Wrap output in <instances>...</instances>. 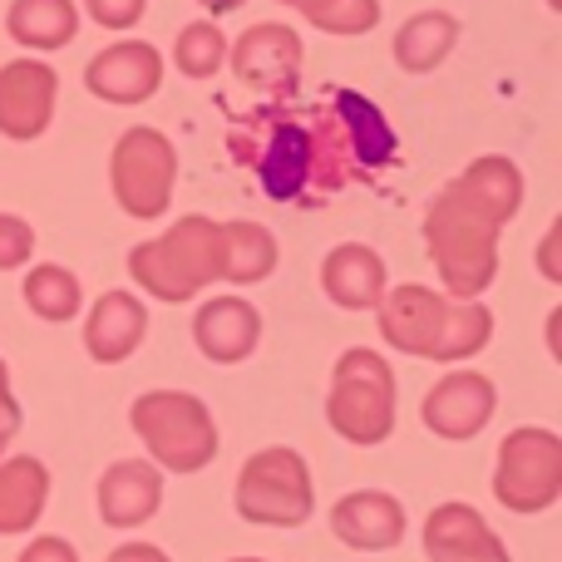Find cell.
Returning <instances> with one entry per match:
<instances>
[{"mask_svg":"<svg viewBox=\"0 0 562 562\" xmlns=\"http://www.w3.org/2000/svg\"><path fill=\"white\" fill-rule=\"evenodd\" d=\"M429 562H514L498 533L484 524V514L469 504H439L425 524Z\"/></svg>","mask_w":562,"mask_h":562,"instance_id":"5bb4252c","label":"cell"},{"mask_svg":"<svg viewBox=\"0 0 562 562\" xmlns=\"http://www.w3.org/2000/svg\"><path fill=\"white\" fill-rule=\"evenodd\" d=\"M164 508V474L144 459H119L99 479V518L109 528H138Z\"/></svg>","mask_w":562,"mask_h":562,"instance_id":"e0dca14e","label":"cell"},{"mask_svg":"<svg viewBox=\"0 0 562 562\" xmlns=\"http://www.w3.org/2000/svg\"><path fill=\"white\" fill-rule=\"evenodd\" d=\"M49 504V469L35 454L0 459V533H30Z\"/></svg>","mask_w":562,"mask_h":562,"instance_id":"44dd1931","label":"cell"},{"mask_svg":"<svg viewBox=\"0 0 562 562\" xmlns=\"http://www.w3.org/2000/svg\"><path fill=\"white\" fill-rule=\"evenodd\" d=\"M524 207V173L508 158H474L425 213V247L449 296L474 301L498 277V233Z\"/></svg>","mask_w":562,"mask_h":562,"instance_id":"6da1fadb","label":"cell"},{"mask_svg":"<svg viewBox=\"0 0 562 562\" xmlns=\"http://www.w3.org/2000/svg\"><path fill=\"white\" fill-rule=\"evenodd\" d=\"M173 65L183 69L188 79H213L217 69L227 65V35L213 25V20H193V25L178 30Z\"/></svg>","mask_w":562,"mask_h":562,"instance_id":"4316f807","label":"cell"},{"mask_svg":"<svg viewBox=\"0 0 562 562\" xmlns=\"http://www.w3.org/2000/svg\"><path fill=\"white\" fill-rule=\"evenodd\" d=\"M380 311V336L405 356H425L439 366L469 360L494 340V316L479 301H449L439 291L405 281V286H385L375 301Z\"/></svg>","mask_w":562,"mask_h":562,"instance_id":"3957f363","label":"cell"},{"mask_svg":"<svg viewBox=\"0 0 562 562\" xmlns=\"http://www.w3.org/2000/svg\"><path fill=\"white\" fill-rule=\"evenodd\" d=\"M25 306L35 311L40 321H49V326H59V321H75L79 306H85V286H79V277L69 272V267H35V272L25 277Z\"/></svg>","mask_w":562,"mask_h":562,"instance_id":"d4e9b609","label":"cell"},{"mask_svg":"<svg viewBox=\"0 0 562 562\" xmlns=\"http://www.w3.org/2000/svg\"><path fill=\"white\" fill-rule=\"evenodd\" d=\"M237 514L247 524H262V528H301L316 508V494H311V474H306V459L296 449L277 445L262 449L243 464L237 474V494H233Z\"/></svg>","mask_w":562,"mask_h":562,"instance_id":"52a82bcc","label":"cell"},{"mask_svg":"<svg viewBox=\"0 0 562 562\" xmlns=\"http://www.w3.org/2000/svg\"><path fill=\"white\" fill-rule=\"evenodd\" d=\"M30 252H35V233H30V223L15 217V213H0V272L25 267Z\"/></svg>","mask_w":562,"mask_h":562,"instance_id":"83f0119b","label":"cell"},{"mask_svg":"<svg viewBox=\"0 0 562 562\" xmlns=\"http://www.w3.org/2000/svg\"><path fill=\"white\" fill-rule=\"evenodd\" d=\"M128 419L148 445L154 464L168 474H198L217 459V425L203 400L188 390H148L134 400Z\"/></svg>","mask_w":562,"mask_h":562,"instance_id":"8992f818","label":"cell"},{"mask_svg":"<svg viewBox=\"0 0 562 562\" xmlns=\"http://www.w3.org/2000/svg\"><path fill=\"white\" fill-rule=\"evenodd\" d=\"M15 429H20V405H15V395H10V375H5V360H0V454H5Z\"/></svg>","mask_w":562,"mask_h":562,"instance_id":"f546056e","label":"cell"},{"mask_svg":"<svg viewBox=\"0 0 562 562\" xmlns=\"http://www.w3.org/2000/svg\"><path fill=\"white\" fill-rule=\"evenodd\" d=\"M233 562H262V558H233Z\"/></svg>","mask_w":562,"mask_h":562,"instance_id":"836d02e7","label":"cell"},{"mask_svg":"<svg viewBox=\"0 0 562 562\" xmlns=\"http://www.w3.org/2000/svg\"><path fill=\"white\" fill-rule=\"evenodd\" d=\"M59 99V75L45 59H10L0 69V134L10 144H30L49 128Z\"/></svg>","mask_w":562,"mask_h":562,"instance_id":"30bf717a","label":"cell"},{"mask_svg":"<svg viewBox=\"0 0 562 562\" xmlns=\"http://www.w3.org/2000/svg\"><path fill=\"white\" fill-rule=\"evenodd\" d=\"M301 35L291 25H277V20H267V25H252L237 35V45L227 49V59H233L237 79H243L247 89H262V94H291L301 79Z\"/></svg>","mask_w":562,"mask_h":562,"instance_id":"8fae6325","label":"cell"},{"mask_svg":"<svg viewBox=\"0 0 562 562\" xmlns=\"http://www.w3.org/2000/svg\"><path fill=\"white\" fill-rule=\"evenodd\" d=\"M326 419L346 445L375 449L395 429V375H390L385 356L366 346H350L330 370V395Z\"/></svg>","mask_w":562,"mask_h":562,"instance_id":"5b68a950","label":"cell"},{"mask_svg":"<svg viewBox=\"0 0 562 562\" xmlns=\"http://www.w3.org/2000/svg\"><path fill=\"white\" fill-rule=\"evenodd\" d=\"M193 340L207 360L237 366V360H247L257 350V340H262V316H257V306L243 296H213L207 306H198Z\"/></svg>","mask_w":562,"mask_h":562,"instance_id":"2e32d148","label":"cell"},{"mask_svg":"<svg viewBox=\"0 0 562 562\" xmlns=\"http://www.w3.org/2000/svg\"><path fill=\"white\" fill-rule=\"evenodd\" d=\"M459 40V20L449 10H419L395 30V65L409 75H429L435 65H445V55Z\"/></svg>","mask_w":562,"mask_h":562,"instance_id":"7402d4cb","label":"cell"},{"mask_svg":"<svg viewBox=\"0 0 562 562\" xmlns=\"http://www.w3.org/2000/svg\"><path fill=\"white\" fill-rule=\"evenodd\" d=\"M109 183H114V198L128 217H138V223L164 217L178 183V154L168 144V134H158L148 124L128 128L114 144V158H109Z\"/></svg>","mask_w":562,"mask_h":562,"instance_id":"ba28073f","label":"cell"},{"mask_svg":"<svg viewBox=\"0 0 562 562\" xmlns=\"http://www.w3.org/2000/svg\"><path fill=\"white\" fill-rule=\"evenodd\" d=\"M203 10H213V15H227V10H237V5H247V0H198Z\"/></svg>","mask_w":562,"mask_h":562,"instance_id":"d6a6232c","label":"cell"},{"mask_svg":"<svg viewBox=\"0 0 562 562\" xmlns=\"http://www.w3.org/2000/svg\"><path fill=\"white\" fill-rule=\"evenodd\" d=\"M330 533L356 553H385L405 538V508L380 488H360V494H346L330 508Z\"/></svg>","mask_w":562,"mask_h":562,"instance_id":"9a60e30c","label":"cell"},{"mask_svg":"<svg viewBox=\"0 0 562 562\" xmlns=\"http://www.w3.org/2000/svg\"><path fill=\"white\" fill-rule=\"evenodd\" d=\"M164 85V55L148 40H119L99 49L85 69V89L104 104H144Z\"/></svg>","mask_w":562,"mask_h":562,"instance_id":"7c38bea8","label":"cell"},{"mask_svg":"<svg viewBox=\"0 0 562 562\" xmlns=\"http://www.w3.org/2000/svg\"><path fill=\"white\" fill-rule=\"evenodd\" d=\"M109 562H168V553L164 548H154V543H124V548L109 553Z\"/></svg>","mask_w":562,"mask_h":562,"instance_id":"1f68e13d","label":"cell"},{"mask_svg":"<svg viewBox=\"0 0 562 562\" xmlns=\"http://www.w3.org/2000/svg\"><path fill=\"white\" fill-rule=\"evenodd\" d=\"M291 5L326 35H366L380 25V0H277Z\"/></svg>","mask_w":562,"mask_h":562,"instance_id":"484cf974","label":"cell"},{"mask_svg":"<svg viewBox=\"0 0 562 562\" xmlns=\"http://www.w3.org/2000/svg\"><path fill=\"white\" fill-rule=\"evenodd\" d=\"M5 30L25 49H65L79 35V10L75 0H15L5 10Z\"/></svg>","mask_w":562,"mask_h":562,"instance_id":"603a6c76","label":"cell"},{"mask_svg":"<svg viewBox=\"0 0 562 562\" xmlns=\"http://www.w3.org/2000/svg\"><path fill=\"white\" fill-rule=\"evenodd\" d=\"M85 5H89V20H94V25L128 30V25H138V15H144L148 0H85Z\"/></svg>","mask_w":562,"mask_h":562,"instance_id":"f1b7e54d","label":"cell"},{"mask_svg":"<svg viewBox=\"0 0 562 562\" xmlns=\"http://www.w3.org/2000/svg\"><path fill=\"white\" fill-rule=\"evenodd\" d=\"M277 272V237L267 233L262 223H223V281H237V286H252V281H267Z\"/></svg>","mask_w":562,"mask_h":562,"instance_id":"cb8c5ba5","label":"cell"},{"mask_svg":"<svg viewBox=\"0 0 562 562\" xmlns=\"http://www.w3.org/2000/svg\"><path fill=\"white\" fill-rule=\"evenodd\" d=\"M494 498L508 514H543L562 498V439L553 429H514L498 449Z\"/></svg>","mask_w":562,"mask_h":562,"instance_id":"9c48e42d","label":"cell"},{"mask_svg":"<svg viewBox=\"0 0 562 562\" xmlns=\"http://www.w3.org/2000/svg\"><path fill=\"white\" fill-rule=\"evenodd\" d=\"M326 104L336 109V119H340V134H346L356 178H375L380 168L395 164V154H400L395 128L385 124V114H380V109L370 104L366 94H356V89H336Z\"/></svg>","mask_w":562,"mask_h":562,"instance_id":"ac0fdd59","label":"cell"},{"mask_svg":"<svg viewBox=\"0 0 562 562\" xmlns=\"http://www.w3.org/2000/svg\"><path fill=\"white\" fill-rule=\"evenodd\" d=\"M321 286L340 311H375L385 296V262L366 243H340L321 267Z\"/></svg>","mask_w":562,"mask_h":562,"instance_id":"ffe728a7","label":"cell"},{"mask_svg":"<svg viewBox=\"0 0 562 562\" xmlns=\"http://www.w3.org/2000/svg\"><path fill=\"white\" fill-rule=\"evenodd\" d=\"M20 562H79V553L65 538H35V543L20 553Z\"/></svg>","mask_w":562,"mask_h":562,"instance_id":"4dcf8cb0","label":"cell"},{"mask_svg":"<svg viewBox=\"0 0 562 562\" xmlns=\"http://www.w3.org/2000/svg\"><path fill=\"white\" fill-rule=\"evenodd\" d=\"M144 330H148L144 301L128 296V291H104L85 321V350L99 366H119V360H128L144 346Z\"/></svg>","mask_w":562,"mask_h":562,"instance_id":"d6986e66","label":"cell"},{"mask_svg":"<svg viewBox=\"0 0 562 562\" xmlns=\"http://www.w3.org/2000/svg\"><path fill=\"white\" fill-rule=\"evenodd\" d=\"M494 409H498L494 380L479 375V370H454V375H445L425 395V425L429 435L449 439V445H464V439L484 435Z\"/></svg>","mask_w":562,"mask_h":562,"instance_id":"4fadbf2b","label":"cell"},{"mask_svg":"<svg viewBox=\"0 0 562 562\" xmlns=\"http://www.w3.org/2000/svg\"><path fill=\"white\" fill-rule=\"evenodd\" d=\"M128 272L158 301H193L207 281L223 277V223L178 217L164 237L128 252Z\"/></svg>","mask_w":562,"mask_h":562,"instance_id":"277c9868","label":"cell"},{"mask_svg":"<svg viewBox=\"0 0 562 562\" xmlns=\"http://www.w3.org/2000/svg\"><path fill=\"white\" fill-rule=\"evenodd\" d=\"M233 158L257 173L277 203H316L356 178L346 134L330 104L306 114L286 104H262L233 128Z\"/></svg>","mask_w":562,"mask_h":562,"instance_id":"7a4b0ae2","label":"cell"}]
</instances>
